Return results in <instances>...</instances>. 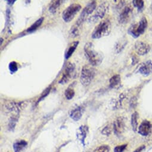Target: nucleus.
<instances>
[{"label":"nucleus","instance_id":"nucleus-7","mask_svg":"<svg viewBox=\"0 0 152 152\" xmlns=\"http://www.w3.org/2000/svg\"><path fill=\"white\" fill-rule=\"evenodd\" d=\"M109 6L107 2H104L101 4L96 9L95 14L90 18L88 20L89 22L96 23L99 20V19H102L105 16L107 11L108 10Z\"/></svg>","mask_w":152,"mask_h":152},{"label":"nucleus","instance_id":"nucleus-8","mask_svg":"<svg viewBox=\"0 0 152 152\" xmlns=\"http://www.w3.org/2000/svg\"><path fill=\"white\" fill-rule=\"evenodd\" d=\"M96 7H97V2L96 1H92L90 3H89L82 11L77 22L83 25L84 22L87 18V17L96 9Z\"/></svg>","mask_w":152,"mask_h":152},{"label":"nucleus","instance_id":"nucleus-11","mask_svg":"<svg viewBox=\"0 0 152 152\" xmlns=\"http://www.w3.org/2000/svg\"><path fill=\"white\" fill-rule=\"evenodd\" d=\"M135 50L136 53L140 56L147 54L150 50V45L142 41H138L135 44Z\"/></svg>","mask_w":152,"mask_h":152},{"label":"nucleus","instance_id":"nucleus-1","mask_svg":"<svg viewBox=\"0 0 152 152\" xmlns=\"http://www.w3.org/2000/svg\"><path fill=\"white\" fill-rule=\"evenodd\" d=\"M84 50L85 56L91 66H97L102 63L104 56L102 53L96 50L92 42H87L85 45Z\"/></svg>","mask_w":152,"mask_h":152},{"label":"nucleus","instance_id":"nucleus-22","mask_svg":"<svg viewBox=\"0 0 152 152\" xmlns=\"http://www.w3.org/2000/svg\"><path fill=\"white\" fill-rule=\"evenodd\" d=\"M138 118V115L137 112L132 113V115L131 116V126H132V129L134 132H136L137 129Z\"/></svg>","mask_w":152,"mask_h":152},{"label":"nucleus","instance_id":"nucleus-5","mask_svg":"<svg viewBox=\"0 0 152 152\" xmlns=\"http://www.w3.org/2000/svg\"><path fill=\"white\" fill-rule=\"evenodd\" d=\"M82 7L77 3H73L69 6L62 13V18L66 23H69L73 20L75 16L81 10Z\"/></svg>","mask_w":152,"mask_h":152},{"label":"nucleus","instance_id":"nucleus-24","mask_svg":"<svg viewBox=\"0 0 152 152\" xmlns=\"http://www.w3.org/2000/svg\"><path fill=\"white\" fill-rule=\"evenodd\" d=\"M134 7H137L138 11H141L144 7V1L142 0H134L132 1Z\"/></svg>","mask_w":152,"mask_h":152},{"label":"nucleus","instance_id":"nucleus-28","mask_svg":"<svg viewBox=\"0 0 152 152\" xmlns=\"http://www.w3.org/2000/svg\"><path fill=\"white\" fill-rule=\"evenodd\" d=\"M111 132H112V128L110 127V125H107L102 131V134L106 136H109L111 134Z\"/></svg>","mask_w":152,"mask_h":152},{"label":"nucleus","instance_id":"nucleus-6","mask_svg":"<svg viewBox=\"0 0 152 152\" xmlns=\"http://www.w3.org/2000/svg\"><path fill=\"white\" fill-rule=\"evenodd\" d=\"M75 70V65L71 62L67 63L63 73L62 77L58 81V84L64 85L67 83L73 76Z\"/></svg>","mask_w":152,"mask_h":152},{"label":"nucleus","instance_id":"nucleus-23","mask_svg":"<svg viewBox=\"0 0 152 152\" xmlns=\"http://www.w3.org/2000/svg\"><path fill=\"white\" fill-rule=\"evenodd\" d=\"M75 91L73 89V88L72 87H69L64 91V96H65V97L66 98L67 100H72L73 97L75 96Z\"/></svg>","mask_w":152,"mask_h":152},{"label":"nucleus","instance_id":"nucleus-3","mask_svg":"<svg viewBox=\"0 0 152 152\" xmlns=\"http://www.w3.org/2000/svg\"><path fill=\"white\" fill-rule=\"evenodd\" d=\"M96 74V69L94 66L88 64L84 66L81 70L80 78L81 84L85 87H87L90 85L95 77Z\"/></svg>","mask_w":152,"mask_h":152},{"label":"nucleus","instance_id":"nucleus-26","mask_svg":"<svg viewBox=\"0 0 152 152\" xmlns=\"http://www.w3.org/2000/svg\"><path fill=\"white\" fill-rule=\"evenodd\" d=\"M9 70L10 71V72L12 73H14L16 72L18 70V63L15 61H13L10 62L9 65Z\"/></svg>","mask_w":152,"mask_h":152},{"label":"nucleus","instance_id":"nucleus-20","mask_svg":"<svg viewBox=\"0 0 152 152\" xmlns=\"http://www.w3.org/2000/svg\"><path fill=\"white\" fill-rule=\"evenodd\" d=\"M44 20V18L42 17V18H39V19H38L36 22H34V23L33 25H32L27 30H26V32H29V33H31V32H33L34 31H35L43 23V21Z\"/></svg>","mask_w":152,"mask_h":152},{"label":"nucleus","instance_id":"nucleus-2","mask_svg":"<svg viewBox=\"0 0 152 152\" xmlns=\"http://www.w3.org/2000/svg\"><path fill=\"white\" fill-rule=\"evenodd\" d=\"M112 29L111 23L109 19L101 21L93 30L91 37L93 39H100L109 35Z\"/></svg>","mask_w":152,"mask_h":152},{"label":"nucleus","instance_id":"nucleus-31","mask_svg":"<svg viewBox=\"0 0 152 152\" xmlns=\"http://www.w3.org/2000/svg\"><path fill=\"white\" fill-rule=\"evenodd\" d=\"M7 3H8V4H9V5H13V4H14V3L16 2V1L15 0H9V1H7Z\"/></svg>","mask_w":152,"mask_h":152},{"label":"nucleus","instance_id":"nucleus-30","mask_svg":"<svg viewBox=\"0 0 152 152\" xmlns=\"http://www.w3.org/2000/svg\"><path fill=\"white\" fill-rule=\"evenodd\" d=\"M145 148V145H141L140 147H139L138 148H137L136 150H135L134 151V152H141Z\"/></svg>","mask_w":152,"mask_h":152},{"label":"nucleus","instance_id":"nucleus-32","mask_svg":"<svg viewBox=\"0 0 152 152\" xmlns=\"http://www.w3.org/2000/svg\"><path fill=\"white\" fill-rule=\"evenodd\" d=\"M3 38H1V44H2V42H3Z\"/></svg>","mask_w":152,"mask_h":152},{"label":"nucleus","instance_id":"nucleus-13","mask_svg":"<svg viewBox=\"0 0 152 152\" xmlns=\"http://www.w3.org/2000/svg\"><path fill=\"white\" fill-rule=\"evenodd\" d=\"M152 125L151 123L147 120L142 122L138 128V133L142 136L148 135L151 131Z\"/></svg>","mask_w":152,"mask_h":152},{"label":"nucleus","instance_id":"nucleus-12","mask_svg":"<svg viewBox=\"0 0 152 152\" xmlns=\"http://www.w3.org/2000/svg\"><path fill=\"white\" fill-rule=\"evenodd\" d=\"M89 131V128L86 125H81L77 132V137L83 146L86 145V138Z\"/></svg>","mask_w":152,"mask_h":152},{"label":"nucleus","instance_id":"nucleus-15","mask_svg":"<svg viewBox=\"0 0 152 152\" xmlns=\"http://www.w3.org/2000/svg\"><path fill=\"white\" fill-rule=\"evenodd\" d=\"M84 109L82 106H77L73 109L70 113V117L75 121L80 120L83 115Z\"/></svg>","mask_w":152,"mask_h":152},{"label":"nucleus","instance_id":"nucleus-19","mask_svg":"<svg viewBox=\"0 0 152 152\" xmlns=\"http://www.w3.org/2000/svg\"><path fill=\"white\" fill-rule=\"evenodd\" d=\"M19 119V115L18 114H15L13 115L9 120V129L11 131H13L15 129L16 124L18 121Z\"/></svg>","mask_w":152,"mask_h":152},{"label":"nucleus","instance_id":"nucleus-21","mask_svg":"<svg viewBox=\"0 0 152 152\" xmlns=\"http://www.w3.org/2000/svg\"><path fill=\"white\" fill-rule=\"evenodd\" d=\"M61 1H53L51 2L50 7H49V11L50 13L53 14H55L57 10L58 9L60 6L61 4Z\"/></svg>","mask_w":152,"mask_h":152},{"label":"nucleus","instance_id":"nucleus-17","mask_svg":"<svg viewBox=\"0 0 152 152\" xmlns=\"http://www.w3.org/2000/svg\"><path fill=\"white\" fill-rule=\"evenodd\" d=\"M79 43H80V42L78 41H77L72 42L69 45V46L67 48L66 53H65V58L66 59H68L72 56V55L73 54L74 51L76 50V49H77Z\"/></svg>","mask_w":152,"mask_h":152},{"label":"nucleus","instance_id":"nucleus-14","mask_svg":"<svg viewBox=\"0 0 152 152\" xmlns=\"http://www.w3.org/2000/svg\"><path fill=\"white\" fill-rule=\"evenodd\" d=\"M138 72L141 75L145 76H148L152 73V63L151 61L148 60L145 63H143L140 66Z\"/></svg>","mask_w":152,"mask_h":152},{"label":"nucleus","instance_id":"nucleus-16","mask_svg":"<svg viewBox=\"0 0 152 152\" xmlns=\"http://www.w3.org/2000/svg\"><path fill=\"white\" fill-rule=\"evenodd\" d=\"M28 142L24 140H20L15 141L13 145L15 152H23L28 147Z\"/></svg>","mask_w":152,"mask_h":152},{"label":"nucleus","instance_id":"nucleus-25","mask_svg":"<svg viewBox=\"0 0 152 152\" xmlns=\"http://www.w3.org/2000/svg\"><path fill=\"white\" fill-rule=\"evenodd\" d=\"M110 147L107 145H102L97 147L93 152H109Z\"/></svg>","mask_w":152,"mask_h":152},{"label":"nucleus","instance_id":"nucleus-9","mask_svg":"<svg viewBox=\"0 0 152 152\" xmlns=\"http://www.w3.org/2000/svg\"><path fill=\"white\" fill-rule=\"evenodd\" d=\"M113 131L118 137L122 135L126 128L125 119L123 117L117 118L113 123Z\"/></svg>","mask_w":152,"mask_h":152},{"label":"nucleus","instance_id":"nucleus-4","mask_svg":"<svg viewBox=\"0 0 152 152\" xmlns=\"http://www.w3.org/2000/svg\"><path fill=\"white\" fill-rule=\"evenodd\" d=\"M147 27V20L145 17H142L138 23L132 24L128 32L129 35L135 38H138L140 35L143 34Z\"/></svg>","mask_w":152,"mask_h":152},{"label":"nucleus","instance_id":"nucleus-27","mask_svg":"<svg viewBox=\"0 0 152 152\" xmlns=\"http://www.w3.org/2000/svg\"><path fill=\"white\" fill-rule=\"evenodd\" d=\"M51 90V87L50 86V87H48V88H47L43 91V93H42L41 97L39 98V99H38V103H39L40 102H41L42 100H43L48 95V94L50 93Z\"/></svg>","mask_w":152,"mask_h":152},{"label":"nucleus","instance_id":"nucleus-29","mask_svg":"<svg viewBox=\"0 0 152 152\" xmlns=\"http://www.w3.org/2000/svg\"><path fill=\"white\" fill-rule=\"evenodd\" d=\"M127 144H123L121 145H118L114 148V152H124L126 148Z\"/></svg>","mask_w":152,"mask_h":152},{"label":"nucleus","instance_id":"nucleus-10","mask_svg":"<svg viewBox=\"0 0 152 152\" xmlns=\"http://www.w3.org/2000/svg\"><path fill=\"white\" fill-rule=\"evenodd\" d=\"M132 14V8L129 6H127L124 7L121 13L119 15V22L121 23H126L131 19Z\"/></svg>","mask_w":152,"mask_h":152},{"label":"nucleus","instance_id":"nucleus-18","mask_svg":"<svg viewBox=\"0 0 152 152\" xmlns=\"http://www.w3.org/2000/svg\"><path fill=\"white\" fill-rule=\"evenodd\" d=\"M121 84V80L119 75H115L110 79L109 85L112 88H118Z\"/></svg>","mask_w":152,"mask_h":152}]
</instances>
